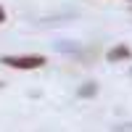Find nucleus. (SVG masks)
<instances>
[{"instance_id":"f257e3e1","label":"nucleus","mask_w":132,"mask_h":132,"mask_svg":"<svg viewBox=\"0 0 132 132\" xmlns=\"http://www.w3.org/2000/svg\"><path fill=\"white\" fill-rule=\"evenodd\" d=\"M0 63L19 71H32V69H42L48 58L45 56H0Z\"/></svg>"},{"instance_id":"f03ea898","label":"nucleus","mask_w":132,"mask_h":132,"mask_svg":"<svg viewBox=\"0 0 132 132\" xmlns=\"http://www.w3.org/2000/svg\"><path fill=\"white\" fill-rule=\"evenodd\" d=\"M129 58H132V50L127 45H114L111 50L106 53V61L108 63H119V61H129Z\"/></svg>"},{"instance_id":"7ed1b4c3","label":"nucleus","mask_w":132,"mask_h":132,"mask_svg":"<svg viewBox=\"0 0 132 132\" xmlns=\"http://www.w3.org/2000/svg\"><path fill=\"white\" fill-rule=\"evenodd\" d=\"M95 93H98V85L95 82H87V85L79 87V98H93Z\"/></svg>"},{"instance_id":"20e7f679","label":"nucleus","mask_w":132,"mask_h":132,"mask_svg":"<svg viewBox=\"0 0 132 132\" xmlns=\"http://www.w3.org/2000/svg\"><path fill=\"white\" fill-rule=\"evenodd\" d=\"M3 21H5V8L0 5V24H3Z\"/></svg>"},{"instance_id":"39448f33","label":"nucleus","mask_w":132,"mask_h":132,"mask_svg":"<svg viewBox=\"0 0 132 132\" xmlns=\"http://www.w3.org/2000/svg\"><path fill=\"white\" fill-rule=\"evenodd\" d=\"M0 87H3V82H0Z\"/></svg>"}]
</instances>
